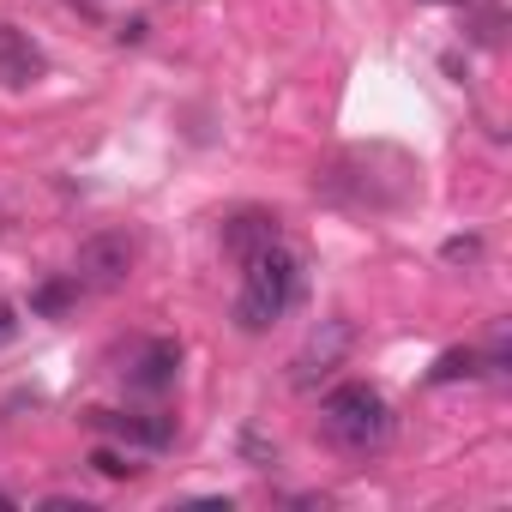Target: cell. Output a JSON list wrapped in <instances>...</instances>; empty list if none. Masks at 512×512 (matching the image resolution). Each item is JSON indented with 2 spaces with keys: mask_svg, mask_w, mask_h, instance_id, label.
Masks as SVG:
<instances>
[{
  "mask_svg": "<svg viewBox=\"0 0 512 512\" xmlns=\"http://www.w3.org/2000/svg\"><path fill=\"white\" fill-rule=\"evenodd\" d=\"M91 422L97 428H109L115 440H127V446H145V452H169L175 446V416H121V410H91Z\"/></svg>",
  "mask_w": 512,
  "mask_h": 512,
  "instance_id": "obj_5",
  "label": "cell"
},
{
  "mask_svg": "<svg viewBox=\"0 0 512 512\" xmlns=\"http://www.w3.org/2000/svg\"><path fill=\"white\" fill-rule=\"evenodd\" d=\"M13 338H19V308L0 302V344H13Z\"/></svg>",
  "mask_w": 512,
  "mask_h": 512,
  "instance_id": "obj_13",
  "label": "cell"
},
{
  "mask_svg": "<svg viewBox=\"0 0 512 512\" xmlns=\"http://www.w3.org/2000/svg\"><path fill=\"white\" fill-rule=\"evenodd\" d=\"M73 7H79V13H91V19H97V13H103V0H73Z\"/></svg>",
  "mask_w": 512,
  "mask_h": 512,
  "instance_id": "obj_15",
  "label": "cell"
},
{
  "mask_svg": "<svg viewBox=\"0 0 512 512\" xmlns=\"http://www.w3.org/2000/svg\"><path fill=\"white\" fill-rule=\"evenodd\" d=\"M320 422H326V434L344 446V452H380L386 440H392V404L368 386V380H344V386H332L326 398H320Z\"/></svg>",
  "mask_w": 512,
  "mask_h": 512,
  "instance_id": "obj_2",
  "label": "cell"
},
{
  "mask_svg": "<svg viewBox=\"0 0 512 512\" xmlns=\"http://www.w3.org/2000/svg\"><path fill=\"white\" fill-rule=\"evenodd\" d=\"M91 470L109 476V482H133V476H139V464H133L127 452H115V446H97V452H91Z\"/></svg>",
  "mask_w": 512,
  "mask_h": 512,
  "instance_id": "obj_11",
  "label": "cell"
},
{
  "mask_svg": "<svg viewBox=\"0 0 512 512\" xmlns=\"http://www.w3.org/2000/svg\"><path fill=\"white\" fill-rule=\"evenodd\" d=\"M344 350H350V320H326V338H320V332L308 338V350L296 356V374H290V380L308 392L314 374H332V368L344 362Z\"/></svg>",
  "mask_w": 512,
  "mask_h": 512,
  "instance_id": "obj_6",
  "label": "cell"
},
{
  "mask_svg": "<svg viewBox=\"0 0 512 512\" xmlns=\"http://www.w3.org/2000/svg\"><path fill=\"white\" fill-rule=\"evenodd\" d=\"M476 374H482V356H476V350H446V356L428 368V380H434V386H452V380H476Z\"/></svg>",
  "mask_w": 512,
  "mask_h": 512,
  "instance_id": "obj_10",
  "label": "cell"
},
{
  "mask_svg": "<svg viewBox=\"0 0 512 512\" xmlns=\"http://www.w3.org/2000/svg\"><path fill=\"white\" fill-rule=\"evenodd\" d=\"M272 241H284L278 211H235V217L223 223V247L235 253V260H247V253H260V247H272Z\"/></svg>",
  "mask_w": 512,
  "mask_h": 512,
  "instance_id": "obj_7",
  "label": "cell"
},
{
  "mask_svg": "<svg viewBox=\"0 0 512 512\" xmlns=\"http://www.w3.org/2000/svg\"><path fill=\"white\" fill-rule=\"evenodd\" d=\"M31 79H43V49L0 25V85H7V91H25Z\"/></svg>",
  "mask_w": 512,
  "mask_h": 512,
  "instance_id": "obj_8",
  "label": "cell"
},
{
  "mask_svg": "<svg viewBox=\"0 0 512 512\" xmlns=\"http://www.w3.org/2000/svg\"><path fill=\"white\" fill-rule=\"evenodd\" d=\"M241 266L247 272H241V290H235V326L247 338H260V332H272L296 308V296H302V260L284 241H272L260 253H247Z\"/></svg>",
  "mask_w": 512,
  "mask_h": 512,
  "instance_id": "obj_1",
  "label": "cell"
},
{
  "mask_svg": "<svg viewBox=\"0 0 512 512\" xmlns=\"http://www.w3.org/2000/svg\"><path fill=\"white\" fill-rule=\"evenodd\" d=\"M133 260L139 247L127 229H103V235H85L79 241V260H73V278L79 290H97V296H115L127 278H133Z\"/></svg>",
  "mask_w": 512,
  "mask_h": 512,
  "instance_id": "obj_3",
  "label": "cell"
},
{
  "mask_svg": "<svg viewBox=\"0 0 512 512\" xmlns=\"http://www.w3.org/2000/svg\"><path fill=\"white\" fill-rule=\"evenodd\" d=\"M440 7H464V0H440Z\"/></svg>",
  "mask_w": 512,
  "mask_h": 512,
  "instance_id": "obj_16",
  "label": "cell"
},
{
  "mask_svg": "<svg viewBox=\"0 0 512 512\" xmlns=\"http://www.w3.org/2000/svg\"><path fill=\"white\" fill-rule=\"evenodd\" d=\"M145 31H151V25H145V19H127V25H121V31H115V37H121V43H145Z\"/></svg>",
  "mask_w": 512,
  "mask_h": 512,
  "instance_id": "obj_14",
  "label": "cell"
},
{
  "mask_svg": "<svg viewBox=\"0 0 512 512\" xmlns=\"http://www.w3.org/2000/svg\"><path fill=\"white\" fill-rule=\"evenodd\" d=\"M73 302H79V278H49V284H37V290H31V314H43V320L67 314Z\"/></svg>",
  "mask_w": 512,
  "mask_h": 512,
  "instance_id": "obj_9",
  "label": "cell"
},
{
  "mask_svg": "<svg viewBox=\"0 0 512 512\" xmlns=\"http://www.w3.org/2000/svg\"><path fill=\"white\" fill-rule=\"evenodd\" d=\"M440 260H446V266H476V260H482V241H476V235H452V241L440 247Z\"/></svg>",
  "mask_w": 512,
  "mask_h": 512,
  "instance_id": "obj_12",
  "label": "cell"
},
{
  "mask_svg": "<svg viewBox=\"0 0 512 512\" xmlns=\"http://www.w3.org/2000/svg\"><path fill=\"white\" fill-rule=\"evenodd\" d=\"M175 374H181V344H175V338H145V344H139V356L127 362V386H133V392H145V398L169 392V386H175Z\"/></svg>",
  "mask_w": 512,
  "mask_h": 512,
  "instance_id": "obj_4",
  "label": "cell"
}]
</instances>
